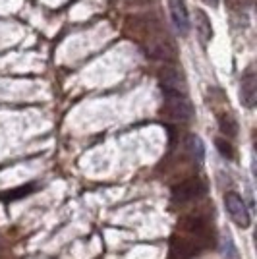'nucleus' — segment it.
<instances>
[{
  "label": "nucleus",
  "instance_id": "nucleus-2",
  "mask_svg": "<svg viewBox=\"0 0 257 259\" xmlns=\"http://www.w3.org/2000/svg\"><path fill=\"white\" fill-rule=\"evenodd\" d=\"M225 203H226V211H228V215L232 217V221H234L238 227L248 228V227L252 225V215H250V211H248L244 199H242L238 194H234V192L226 194Z\"/></svg>",
  "mask_w": 257,
  "mask_h": 259
},
{
  "label": "nucleus",
  "instance_id": "nucleus-10",
  "mask_svg": "<svg viewBox=\"0 0 257 259\" xmlns=\"http://www.w3.org/2000/svg\"><path fill=\"white\" fill-rule=\"evenodd\" d=\"M215 147H217V151H219L226 161H232V159H234V147H232V143H230L228 139L217 137V139H215Z\"/></svg>",
  "mask_w": 257,
  "mask_h": 259
},
{
  "label": "nucleus",
  "instance_id": "nucleus-9",
  "mask_svg": "<svg viewBox=\"0 0 257 259\" xmlns=\"http://www.w3.org/2000/svg\"><path fill=\"white\" fill-rule=\"evenodd\" d=\"M188 147H190V153L193 155L195 161H203L205 159V145L197 135H192L188 139Z\"/></svg>",
  "mask_w": 257,
  "mask_h": 259
},
{
  "label": "nucleus",
  "instance_id": "nucleus-8",
  "mask_svg": "<svg viewBox=\"0 0 257 259\" xmlns=\"http://www.w3.org/2000/svg\"><path fill=\"white\" fill-rule=\"evenodd\" d=\"M219 130H221L226 137H234V135L238 133V122H236V118H234L232 114L225 113V114L219 116Z\"/></svg>",
  "mask_w": 257,
  "mask_h": 259
},
{
  "label": "nucleus",
  "instance_id": "nucleus-14",
  "mask_svg": "<svg viewBox=\"0 0 257 259\" xmlns=\"http://www.w3.org/2000/svg\"><path fill=\"white\" fill-rule=\"evenodd\" d=\"M31 190H33V186H23V188H17V190H14L16 194H8V195H6V199H17V197H21V195H27Z\"/></svg>",
  "mask_w": 257,
  "mask_h": 259
},
{
  "label": "nucleus",
  "instance_id": "nucleus-13",
  "mask_svg": "<svg viewBox=\"0 0 257 259\" xmlns=\"http://www.w3.org/2000/svg\"><path fill=\"white\" fill-rule=\"evenodd\" d=\"M223 256L226 259H238V250H236V246L228 234L223 238Z\"/></svg>",
  "mask_w": 257,
  "mask_h": 259
},
{
  "label": "nucleus",
  "instance_id": "nucleus-7",
  "mask_svg": "<svg viewBox=\"0 0 257 259\" xmlns=\"http://www.w3.org/2000/svg\"><path fill=\"white\" fill-rule=\"evenodd\" d=\"M195 17H197L195 23H197V31H199L201 39L203 41H209L213 37V27H211V21H209L207 14L203 10H195Z\"/></svg>",
  "mask_w": 257,
  "mask_h": 259
},
{
  "label": "nucleus",
  "instance_id": "nucleus-6",
  "mask_svg": "<svg viewBox=\"0 0 257 259\" xmlns=\"http://www.w3.org/2000/svg\"><path fill=\"white\" fill-rule=\"evenodd\" d=\"M170 14H172V21L178 27L180 33H188L190 31V16H188V8L184 0H170Z\"/></svg>",
  "mask_w": 257,
  "mask_h": 259
},
{
  "label": "nucleus",
  "instance_id": "nucleus-11",
  "mask_svg": "<svg viewBox=\"0 0 257 259\" xmlns=\"http://www.w3.org/2000/svg\"><path fill=\"white\" fill-rule=\"evenodd\" d=\"M186 227H188V230H190L192 234H195V236H201V234L207 232V223H205V219H201V217L190 219Z\"/></svg>",
  "mask_w": 257,
  "mask_h": 259
},
{
  "label": "nucleus",
  "instance_id": "nucleus-12",
  "mask_svg": "<svg viewBox=\"0 0 257 259\" xmlns=\"http://www.w3.org/2000/svg\"><path fill=\"white\" fill-rule=\"evenodd\" d=\"M193 252H195V248H193V244H190L188 240H176V242H174V254H176V256H180V258H190V256H193Z\"/></svg>",
  "mask_w": 257,
  "mask_h": 259
},
{
  "label": "nucleus",
  "instance_id": "nucleus-16",
  "mask_svg": "<svg viewBox=\"0 0 257 259\" xmlns=\"http://www.w3.org/2000/svg\"><path fill=\"white\" fill-rule=\"evenodd\" d=\"M205 2L211 4V6H217V4H219V0H205Z\"/></svg>",
  "mask_w": 257,
  "mask_h": 259
},
{
  "label": "nucleus",
  "instance_id": "nucleus-3",
  "mask_svg": "<svg viewBox=\"0 0 257 259\" xmlns=\"http://www.w3.org/2000/svg\"><path fill=\"white\" fill-rule=\"evenodd\" d=\"M159 83H161L162 95L184 93V76L172 66H164L159 72Z\"/></svg>",
  "mask_w": 257,
  "mask_h": 259
},
{
  "label": "nucleus",
  "instance_id": "nucleus-4",
  "mask_svg": "<svg viewBox=\"0 0 257 259\" xmlns=\"http://www.w3.org/2000/svg\"><path fill=\"white\" fill-rule=\"evenodd\" d=\"M205 192V184L199 180V178H190V180H184L182 184H178L172 192V199L174 201H190V199H195L199 195H203Z\"/></svg>",
  "mask_w": 257,
  "mask_h": 259
},
{
  "label": "nucleus",
  "instance_id": "nucleus-5",
  "mask_svg": "<svg viewBox=\"0 0 257 259\" xmlns=\"http://www.w3.org/2000/svg\"><path fill=\"white\" fill-rule=\"evenodd\" d=\"M240 97H242V103L244 107L248 109H254L257 101V80L254 72H246L242 81H240Z\"/></svg>",
  "mask_w": 257,
  "mask_h": 259
},
{
  "label": "nucleus",
  "instance_id": "nucleus-15",
  "mask_svg": "<svg viewBox=\"0 0 257 259\" xmlns=\"http://www.w3.org/2000/svg\"><path fill=\"white\" fill-rule=\"evenodd\" d=\"M242 0H228V4H230V8H236L238 4H240Z\"/></svg>",
  "mask_w": 257,
  "mask_h": 259
},
{
  "label": "nucleus",
  "instance_id": "nucleus-1",
  "mask_svg": "<svg viewBox=\"0 0 257 259\" xmlns=\"http://www.w3.org/2000/svg\"><path fill=\"white\" fill-rule=\"evenodd\" d=\"M162 114L170 120L178 122H188L193 116V107L186 99L184 93H172L164 95V105H162Z\"/></svg>",
  "mask_w": 257,
  "mask_h": 259
}]
</instances>
